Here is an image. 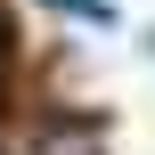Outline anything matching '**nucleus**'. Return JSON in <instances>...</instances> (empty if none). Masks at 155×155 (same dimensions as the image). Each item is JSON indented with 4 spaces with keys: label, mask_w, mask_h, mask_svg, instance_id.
Wrapping results in <instances>:
<instances>
[{
    "label": "nucleus",
    "mask_w": 155,
    "mask_h": 155,
    "mask_svg": "<svg viewBox=\"0 0 155 155\" xmlns=\"http://www.w3.org/2000/svg\"><path fill=\"white\" fill-rule=\"evenodd\" d=\"M33 155H106V147H98V123H49Z\"/></svg>",
    "instance_id": "1"
},
{
    "label": "nucleus",
    "mask_w": 155,
    "mask_h": 155,
    "mask_svg": "<svg viewBox=\"0 0 155 155\" xmlns=\"http://www.w3.org/2000/svg\"><path fill=\"white\" fill-rule=\"evenodd\" d=\"M57 16H74V25H114V8L106 0H49Z\"/></svg>",
    "instance_id": "2"
},
{
    "label": "nucleus",
    "mask_w": 155,
    "mask_h": 155,
    "mask_svg": "<svg viewBox=\"0 0 155 155\" xmlns=\"http://www.w3.org/2000/svg\"><path fill=\"white\" fill-rule=\"evenodd\" d=\"M0 82H8V33H0Z\"/></svg>",
    "instance_id": "3"
},
{
    "label": "nucleus",
    "mask_w": 155,
    "mask_h": 155,
    "mask_svg": "<svg viewBox=\"0 0 155 155\" xmlns=\"http://www.w3.org/2000/svg\"><path fill=\"white\" fill-rule=\"evenodd\" d=\"M139 57H155V25H147V41H139Z\"/></svg>",
    "instance_id": "4"
}]
</instances>
